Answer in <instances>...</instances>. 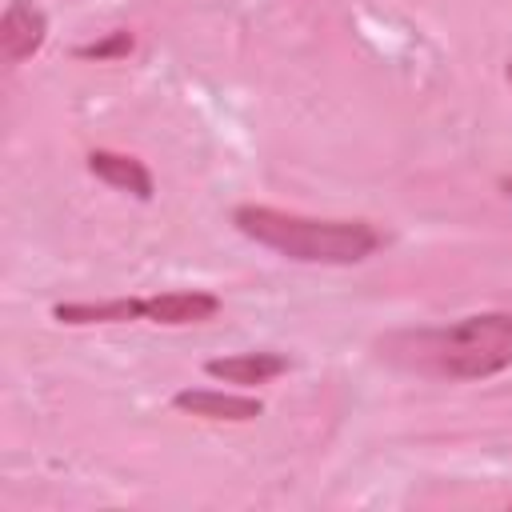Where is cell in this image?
I'll return each mask as SVG.
<instances>
[{
	"mask_svg": "<svg viewBox=\"0 0 512 512\" xmlns=\"http://www.w3.org/2000/svg\"><path fill=\"white\" fill-rule=\"evenodd\" d=\"M380 356L436 380H484L512 368V312H476L440 328H408L380 340Z\"/></svg>",
	"mask_w": 512,
	"mask_h": 512,
	"instance_id": "6da1fadb",
	"label": "cell"
},
{
	"mask_svg": "<svg viewBox=\"0 0 512 512\" xmlns=\"http://www.w3.org/2000/svg\"><path fill=\"white\" fill-rule=\"evenodd\" d=\"M232 224L248 240L300 264H360L384 244V236L368 220H316L268 204H240L232 212Z\"/></svg>",
	"mask_w": 512,
	"mask_h": 512,
	"instance_id": "7a4b0ae2",
	"label": "cell"
},
{
	"mask_svg": "<svg viewBox=\"0 0 512 512\" xmlns=\"http://www.w3.org/2000/svg\"><path fill=\"white\" fill-rule=\"evenodd\" d=\"M220 312L212 292H160L144 300H104V304H56L52 316L60 324H116V320H152V324H200Z\"/></svg>",
	"mask_w": 512,
	"mask_h": 512,
	"instance_id": "3957f363",
	"label": "cell"
},
{
	"mask_svg": "<svg viewBox=\"0 0 512 512\" xmlns=\"http://www.w3.org/2000/svg\"><path fill=\"white\" fill-rule=\"evenodd\" d=\"M44 36H48V16L36 4L12 0L4 8V20H0V56H4V64H20L32 52H40Z\"/></svg>",
	"mask_w": 512,
	"mask_h": 512,
	"instance_id": "277c9868",
	"label": "cell"
},
{
	"mask_svg": "<svg viewBox=\"0 0 512 512\" xmlns=\"http://www.w3.org/2000/svg\"><path fill=\"white\" fill-rule=\"evenodd\" d=\"M172 404L180 412L192 416H208V420H256L264 412V404L256 396H240V392H212V388H184L172 396Z\"/></svg>",
	"mask_w": 512,
	"mask_h": 512,
	"instance_id": "5b68a950",
	"label": "cell"
},
{
	"mask_svg": "<svg viewBox=\"0 0 512 512\" xmlns=\"http://www.w3.org/2000/svg\"><path fill=\"white\" fill-rule=\"evenodd\" d=\"M204 372L212 380H224V384H264L280 372H288V356L280 352H240V356H216L204 364Z\"/></svg>",
	"mask_w": 512,
	"mask_h": 512,
	"instance_id": "8992f818",
	"label": "cell"
},
{
	"mask_svg": "<svg viewBox=\"0 0 512 512\" xmlns=\"http://www.w3.org/2000/svg\"><path fill=\"white\" fill-rule=\"evenodd\" d=\"M88 172L100 176L104 184L120 188V192H132L136 200H152V172L136 156L96 148V152H88Z\"/></svg>",
	"mask_w": 512,
	"mask_h": 512,
	"instance_id": "52a82bcc",
	"label": "cell"
},
{
	"mask_svg": "<svg viewBox=\"0 0 512 512\" xmlns=\"http://www.w3.org/2000/svg\"><path fill=\"white\" fill-rule=\"evenodd\" d=\"M128 52H132V36L128 32H112L100 44H80L76 48V56H84V60H108V56H128Z\"/></svg>",
	"mask_w": 512,
	"mask_h": 512,
	"instance_id": "ba28073f",
	"label": "cell"
},
{
	"mask_svg": "<svg viewBox=\"0 0 512 512\" xmlns=\"http://www.w3.org/2000/svg\"><path fill=\"white\" fill-rule=\"evenodd\" d=\"M508 80H512V64H508Z\"/></svg>",
	"mask_w": 512,
	"mask_h": 512,
	"instance_id": "9c48e42d",
	"label": "cell"
}]
</instances>
